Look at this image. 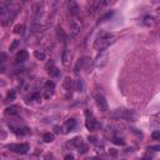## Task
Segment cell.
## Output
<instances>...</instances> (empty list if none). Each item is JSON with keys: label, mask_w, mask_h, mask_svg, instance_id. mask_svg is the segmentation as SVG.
I'll return each mask as SVG.
<instances>
[{"label": "cell", "mask_w": 160, "mask_h": 160, "mask_svg": "<svg viewBox=\"0 0 160 160\" xmlns=\"http://www.w3.org/2000/svg\"><path fill=\"white\" fill-rule=\"evenodd\" d=\"M13 131L16 134V135H25V134L29 133V129L28 128H15Z\"/></svg>", "instance_id": "ac0fdd59"}, {"label": "cell", "mask_w": 160, "mask_h": 160, "mask_svg": "<svg viewBox=\"0 0 160 160\" xmlns=\"http://www.w3.org/2000/svg\"><path fill=\"white\" fill-rule=\"evenodd\" d=\"M40 99H41V94H40V93H34V94L30 96V100H34V102H39Z\"/></svg>", "instance_id": "d4e9b609"}, {"label": "cell", "mask_w": 160, "mask_h": 160, "mask_svg": "<svg viewBox=\"0 0 160 160\" xmlns=\"http://www.w3.org/2000/svg\"><path fill=\"white\" fill-rule=\"evenodd\" d=\"M18 44H19V41H18V40H14V41H13V44L10 45V49H9L10 52H13V50H14L16 46H18Z\"/></svg>", "instance_id": "f546056e"}, {"label": "cell", "mask_w": 160, "mask_h": 160, "mask_svg": "<svg viewBox=\"0 0 160 160\" xmlns=\"http://www.w3.org/2000/svg\"><path fill=\"white\" fill-rule=\"evenodd\" d=\"M143 23H144V25H146V27H155V25H156L155 18H154V16H151V15L144 16V19H143Z\"/></svg>", "instance_id": "5bb4252c"}, {"label": "cell", "mask_w": 160, "mask_h": 160, "mask_svg": "<svg viewBox=\"0 0 160 160\" xmlns=\"http://www.w3.org/2000/svg\"><path fill=\"white\" fill-rule=\"evenodd\" d=\"M44 89H45V91L52 93V94H53V90L55 89V83L53 80H48L45 83V85H44Z\"/></svg>", "instance_id": "2e32d148"}, {"label": "cell", "mask_w": 160, "mask_h": 160, "mask_svg": "<svg viewBox=\"0 0 160 160\" xmlns=\"http://www.w3.org/2000/svg\"><path fill=\"white\" fill-rule=\"evenodd\" d=\"M86 160H102L100 158H88Z\"/></svg>", "instance_id": "e575fe53"}, {"label": "cell", "mask_w": 160, "mask_h": 160, "mask_svg": "<svg viewBox=\"0 0 160 160\" xmlns=\"http://www.w3.org/2000/svg\"><path fill=\"white\" fill-rule=\"evenodd\" d=\"M54 130H55V133H60V128H59V126H55V128H54Z\"/></svg>", "instance_id": "836d02e7"}, {"label": "cell", "mask_w": 160, "mask_h": 160, "mask_svg": "<svg viewBox=\"0 0 160 160\" xmlns=\"http://www.w3.org/2000/svg\"><path fill=\"white\" fill-rule=\"evenodd\" d=\"M116 41V39L110 34V33H100L99 36L96 38L95 43H94V49L98 50V52H103L106 48H109L110 45H113Z\"/></svg>", "instance_id": "6da1fadb"}, {"label": "cell", "mask_w": 160, "mask_h": 160, "mask_svg": "<svg viewBox=\"0 0 160 160\" xmlns=\"http://www.w3.org/2000/svg\"><path fill=\"white\" fill-rule=\"evenodd\" d=\"M6 148L9 149L13 153H20V154H25L28 153L29 150V144L27 143H20V144H9L6 145Z\"/></svg>", "instance_id": "5b68a950"}, {"label": "cell", "mask_w": 160, "mask_h": 160, "mask_svg": "<svg viewBox=\"0 0 160 160\" xmlns=\"http://www.w3.org/2000/svg\"><path fill=\"white\" fill-rule=\"evenodd\" d=\"M78 151H79L80 154H85L86 151H88V145H86V144H84V143H83V144L78 148Z\"/></svg>", "instance_id": "603a6c76"}, {"label": "cell", "mask_w": 160, "mask_h": 160, "mask_svg": "<svg viewBox=\"0 0 160 160\" xmlns=\"http://www.w3.org/2000/svg\"><path fill=\"white\" fill-rule=\"evenodd\" d=\"M5 113H6L8 115H18V114L20 113V108H19V106H16V105L9 106V108H6Z\"/></svg>", "instance_id": "9a60e30c"}, {"label": "cell", "mask_w": 160, "mask_h": 160, "mask_svg": "<svg viewBox=\"0 0 160 160\" xmlns=\"http://www.w3.org/2000/svg\"><path fill=\"white\" fill-rule=\"evenodd\" d=\"M151 138H153L154 140H160V131H154Z\"/></svg>", "instance_id": "83f0119b"}, {"label": "cell", "mask_w": 160, "mask_h": 160, "mask_svg": "<svg viewBox=\"0 0 160 160\" xmlns=\"http://www.w3.org/2000/svg\"><path fill=\"white\" fill-rule=\"evenodd\" d=\"M63 88H64V91H65V96L66 98H71V94H73V90L75 89V83L73 81L71 78H65L64 79V83H63Z\"/></svg>", "instance_id": "8992f818"}, {"label": "cell", "mask_w": 160, "mask_h": 160, "mask_svg": "<svg viewBox=\"0 0 160 160\" xmlns=\"http://www.w3.org/2000/svg\"><path fill=\"white\" fill-rule=\"evenodd\" d=\"M110 116L116 118V119H121V120H130V121L138 119V114L133 110H128V109H116L113 113H110Z\"/></svg>", "instance_id": "7a4b0ae2"}, {"label": "cell", "mask_w": 160, "mask_h": 160, "mask_svg": "<svg viewBox=\"0 0 160 160\" xmlns=\"http://www.w3.org/2000/svg\"><path fill=\"white\" fill-rule=\"evenodd\" d=\"M111 15H113V11H109V13H106L104 16H102L100 18V20H99V23H103V21H106L108 19H110L111 18Z\"/></svg>", "instance_id": "cb8c5ba5"}, {"label": "cell", "mask_w": 160, "mask_h": 160, "mask_svg": "<svg viewBox=\"0 0 160 160\" xmlns=\"http://www.w3.org/2000/svg\"><path fill=\"white\" fill-rule=\"evenodd\" d=\"M83 144V141H81V138L80 136H77V138H74V139H71L69 143H68V144H66V146H68V148H79L80 145Z\"/></svg>", "instance_id": "4fadbf2b"}, {"label": "cell", "mask_w": 160, "mask_h": 160, "mask_svg": "<svg viewBox=\"0 0 160 160\" xmlns=\"http://www.w3.org/2000/svg\"><path fill=\"white\" fill-rule=\"evenodd\" d=\"M75 90H78V91H83L84 90V81L81 79H78L77 83H75Z\"/></svg>", "instance_id": "44dd1931"}, {"label": "cell", "mask_w": 160, "mask_h": 160, "mask_svg": "<svg viewBox=\"0 0 160 160\" xmlns=\"http://www.w3.org/2000/svg\"><path fill=\"white\" fill-rule=\"evenodd\" d=\"M54 134L53 133H45L44 134V136H43V140L45 141V143H53L54 141Z\"/></svg>", "instance_id": "d6986e66"}, {"label": "cell", "mask_w": 160, "mask_h": 160, "mask_svg": "<svg viewBox=\"0 0 160 160\" xmlns=\"http://www.w3.org/2000/svg\"><path fill=\"white\" fill-rule=\"evenodd\" d=\"M46 71H48V74L50 75V77H53V78L59 77V74H60L59 69L55 66L54 61H49V63L46 64Z\"/></svg>", "instance_id": "9c48e42d"}, {"label": "cell", "mask_w": 160, "mask_h": 160, "mask_svg": "<svg viewBox=\"0 0 160 160\" xmlns=\"http://www.w3.org/2000/svg\"><path fill=\"white\" fill-rule=\"evenodd\" d=\"M24 30H25V25L24 24H19V25H16V27L14 28V33H15V34L23 35L24 34Z\"/></svg>", "instance_id": "ffe728a7"}, {"label": "cell", "mask_w": 160, "mask_h": 160, "mask_svg": "<svg viewBox=\"0 0 160 160\" xmlns=\"http://www.w3.org/2000/svg\"><path fill=\"white\" fill-rule=\"evenodd\" d=\"M5 60H6V54L2 53V63H5Z\"/></svg>", "instance_id": "d6a6232c"}, {"label": "cell", "mask_w": 160, "mask_h": 160, "mask_svg": "<svg viewBox=\"0 0 160 160\" xmlns=\"http://www.w3.org/2000/svg\"><path fill=\"white\" fill-rule=\"evenodd\" d=\"M81 30V23L77 19H73L70 21V33H71V36H77Z\"/></svg>", "instance_id": "52a82bcc"}, {"label": "cell", "mask_w": 160, "mask_h": 160, "mask_svg": "<svg viewBox=\"0 0 160 160\" xmlns=\"http://www.w3.org/2000/svg\"><path fill=\"white\" fill-rule=\"evenodd\" d=\"M113 143L116 144V145H124L125 144V141L123 139H120V138H113Z\"/></svg>", "instance_id": "484cf974"}, {"label": "cell", "mask_w": 160, "mask_h": 160, "mask_svg": "<svg viewBox=\"0 0 160 160\" xmlns=\"http://www.w3.org/2000/svg\"><path fill=\"white\" fill-rule=\"evenodd\" d=\"M15 99V90H10L9 91V94H8V100H14Z\"/></svg>", "instance_id": "4316f807"}, {"label": "cell", "mask_w": 160, "mask_h": 160, "mask_svg": "<svg viewBox=\"0 0 160 160\" xmlns=\"http://www.w3.org/2000/svg\"><path fill=\"white\" fill-rule=\"evenodd\" d=\"M148 149H149V150H154V151H158V150H160V145H156V146H153V145H151V146H149Z\"/></svg>", "instance_id": "4dcf8cb0"}, {"label": "cell", "mask_w": 160, "mask_h": 160, "mask_svg": "<svg viewBox=\"0 0 160 160\" xmlns=\"http://www.w3.org/2000/svg\"><path fill=\"white\" fill-rule=\"evenodd\" d=\"M64 159L65 160H74V156H73V154H66Z\"/></svg>", "instance_id": "1f68e13d"}, {"label": "cell", "mask_w": 160, "mask_h": 160, "mask_svg": "<svg viewBox=\"0 0 160 160\" xmlns=\"http://www.w3.org/2000/svg\"><path fill=\"white\" fill-rule=\"evenodd\" d=\"M34 56L38 59V60H45V54L43 52H39V50H35L34 52Z\"/></svg>", "instance_id": "7402d4cb"}, {"label": "cell", "mask_w": 160, "mask_h": 160, "mask_svg": "<svg viewBox=\"0 0 160 160\" xmlns=\"http://www.w3.org/2000/svg\"><path fill=\"white\" fill-rule=\"evenodd\" d=\"M58 38L60 39V40L63 41V43H66V40H68V35L65 34L64 30H63L61 28H59V29H58Z\"/></svg>", "instance_id": "e0dca14e"}, {"label": "cell", "mask_w": 160, "mask_h": 160, "mask_svg": "<svg viewBox=\"0 0 160 160\" xmlns=\"http://www.w3.org/2000/svg\"><path fill=\"white\" fill-rule=\"evenodd\" d=\"M85 125H86V128L91 131V130H95L98 126H99V123L96 121V119L94 118V115H93V113L90 110H85Z\"/></svg>", "instance_id": "3957f363"}, {"label": "cell", "mask_w": 160, "mask_h": 160, "mask_svg": "<svg viewBox=\"0 0 160 160\" xmlns=\"http://www.w3.org/2000/svg\"><path fill=\"white\" fill-rule=\"evenodd\" d=\"M68 8H69V13H70V15H73V16L79 15V13H80V8H79L78 3L70 2V3L68 4Z\"/></svg>", "instance_id": "7c38bea8"}, {"label": "cell", "mask_w": 160, "mask_h": 160, "mask_svg": "<svg viewBox=\"0 0 160 160\" xmlns=\"http://www.w3.org/2000/svg\"><path fill=\"white\" fill-rule=\"evenodd\" d=\"M28 58H29V53L27 50H20L15 56V64H21L24 61H27Z\"/></svg>", "instance_id": "30bf717a"}, {"label": "cell", "mask_w": 160, "mask_h": 160, "mask_svg": "<svg viewBox=\"0 0 160 160\" xmlns=\"http://www.w3.org/2000/svg\"><path fill=\"white\" fill-rule=\"evenodd\" d=\"M61 61H63V65L64 66H69L70 65V61H71V52L65 48L64 52H63V55H61Z\"/></svg>", "instance_id": "8fae6325"}, {"label": "cell", "mask_w": 160, "mask_h": 160, "mask_svg": "<svg viewBox=\"0 0 160 160\" xmlns=\"http://www.w3.org/2000/svg\"><path fill=\"white\" fill-rule=\"evenodd\" d=\"M93 96H94V100H95L96 106H98L102 111H106V110H108V102H106V99L104 98V95L96 91V93H94V94H93Z\"/></svg>", "instance_id": "277c9868"}, {"label": "cell", "mask_w": 160, "mask_h": 160, "mask_svg": "<svg viewBox=\"0 0 160 160\" xmlns=\"http://www.w3.org/2000/svg\"><path fill=\"white\" fill-rule=\"evenodd\" d=\"M44 159H45V160H56V159L54 158V155H53V154H50V153H48V154H45V156H44Z\"/></svg>", "instance_id": "f1b7e54d"}, {"label": "cell", "mask_w": 160, "mask_h": 160, "mask_svg": "<svg viewBox=\"0 0 160 160\" xmlns=\"http://www.w3.org/2000/svg\"><path fill=\"white\" fill-rule=\"evenodd\" d=\"M75 128H77V120L71 118V119H68V120L65 121V124L63 126V133L64 134H68V133L73 131Z\"/></svg>", "instance_id": "ba28073f"}]
</instances>
